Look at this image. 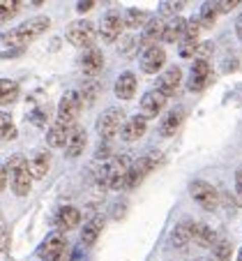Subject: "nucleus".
I'll list each match as a JSON object with an SVG mask.
<instances>
[{
	"label": "nucleus",
	"mask_w": 242,
	"mask_h": 261,
	"mask_svg": "<svg viewBox=\"0 0 242 261\" xmlns=\"http://www.w3.org/2000/svg\"><path fill=\"white\" fill-rule=\"evenodd\" d=\"M201 28H203L201 19H189V21H187V30H185V40L196 42L198 35H201Z\"/></svg>",
	"instance_id": "obj_35"
},
{
	"label": "nucleus",
	"mask_w": 242,
	"mask_h": 261,
	"mask_svg": "<svg viewBox=\"0 0 242 261\" xmlns=\"http://www.w3.org/2000/svg\"><path fill=\"white\" fill-rule=\"evenodd\" d=\"M150 21V14L145 10H136V7H132V10H127V14H125V28H145V23Z\"/></svg>",
	"instance_id": "obj_29"
},
{
	"label": "nucleus",
	"mask_w": 242,
	"mask_h": 261,
	"mask_svg": "<svg viewBox=\"0 0 242 261\" xmlns=\"http://www.w3.org/2000/svg\"><path fill=\"white\" fill-rule=\"evenodd\" d=\"M16 137H19V129H16L12 116L5 114V111H0V139H5V141H14Z\"/></svg>",
	"instance_id": "obj_31"
},
{
	"label": "nucleus",
	"mask_w": 242,
	"mask_h": 261,
	"mask_svg": "<svg viewBox=\"0 0 242 261\" xmlns=\"http://www.w3.org/2000/svg\"><path fill=\"white\" fill-rule=\"evenodd\" d=\"M185 120V109H171L166 114V118H162V123H159V134L162 137H175V132L180 129V125H183Z\"/></svg>",
	"instance_id": "obj_19"
},
{
	"label": "nucleus",
	"mask_w": 242,
	"mask_h": 261,
	"mask_svg": "<svg viewBox=\"0 0 242 261\" xmlns=\"http://www.w3.org/2000/svg\"><path fill=\"white\" fill-rule=\"evenodd\" d=\"M65 37H67L69 44H74L76 49H90L97 40V30H95V23L88 19H76L67 25L65 30Z\"/></svg>",
	"instance_id": "obj_3"
},
{
	"label": "nucleus",
	"mask_w": 242,
	"mask_h": 261,
	"mask_svg": "<svg viewBox=\"0 0 242 261\" xmlns=\"http://www.w3.org/2000/svg\"><path fill=\"white\" fill-rule=\"evenodd\" d=\"M157 164H159V153L141 155V158L132 164V169H129V173H127V190L138 188V185L143 182V178L148 176L150 171H155V169H157Z\"/></svg>",
	"instance_id": "obj_5"
},
{
	"label": "nucleus",
	"mask_w": 242,
	"mask_h": 261,
	"mask_svg": "<svg viewBox=\"0 0 242 261\" xmlns=\"http://www.w3.org/2000/svg\"><path fill=\"white\" fill-rule=\"evenodd\" d=\"M49 28H51V19H49V16H33V19L23 21L21 25L12 28L10 33L3 37V40H5V44H10V46L23 49V46H28L30 42H35L37 37H42V35H44Z\"/></svg>",
	"instance_id": "obj_1"
},
{
	"label": "nucleus",
	"mask_w": 242,
	"mask_h": 261,
	"mask_svg": "<svg viewBox=\"0 0 242 261\" xmlns=\"http://www.w3.org/2000/svg\"><path fill=\"white\" fill-rule=\"evenodd\" d=\"M7 178H10V171H7V167H5V164H0V192L5 190V185H7Z\"/></svg>",
	"instance_id": "obj_43"
},
{
	"label": "nucleus",
	"mask_w": 242,
	"mask_h": 261,
	"mask_svg": "<svg viewBox=\"0 0 242 261\" xmlns=\"http://www.w3.org/2000/svg\"><path fill=\"white\" fill-rule=\"evenodd\" d=\"M69 134H72V127L55 123L53 127L46 132V143H49V148H65L69 141Z\"/></svg>",
	"instance_id": "obj_24"
},
{
	"label": "nucleus",
	"mask_w": 242,
	"mask_h": 261,
	"mask_svg": "<svg viewBox=\"0 0 242 261\" xmlns=\"http://www.w3.org/2000/svg\"><path fill=\"white\" fill-rule=\"evenodd\" d=\"M242 0H219V7H222V12L226 14V12H231V10H235L237 5H240Z\"/></svg>",
	"instance_id": "obj_41"
},
{
	"label": "nucleus",
	"mask_w": 242,
	"mask_h": 261,
	"mask_svg": "<svg viewBox=\"0 0 242 261\" xmlns=\"http://www.w3.org/2000/svg\"><path fill=\"white\" fill-rule=\"evenodd\" d=\"M235 188H237V194L242 197V167H237L235 171Z\"/></svg>",
	"instance_id": "obj_44"
},
{
	"label": "nucleus",
	"mask_w": 242,
	"mask_h": 261,
	"mask_svg": "<svg viewBox=\"0 0 242 261\" xmlns=\"http://www.w3.org/2000/svg\"><path fill=\"white\" fill-rule=\"evenodd\" d=\"M164 30H166V23L162 21V16H159V19H150L148 23H145L143 33H141V40H138L141 51L150 49V46H155L159 40H164Z\"/></svg>",
	"instance_id": "obj_11"
},
{
	"label": "nucleus",
	"mask_w": 242,
	"mask_h": 261,
	"mask_svg": "<svg viewBox=\"0 0 242 261\" xmlns=\"http://www.w3.org/2000/svg\"><path fill=\"white\" fill-rule=\"evenodd\" d=\"M93 5H95V0H79V3H76V12H79V14L90 12L93 10Z\"/></svg>",
	"instance_id": "obj_42"
},
{
	"label": "nucleus",
	"mask_w": 242,
	"mask_h": 261,
	"mask_svg": "<svg viewBox=\"0 0 242 261\" xmlns=\"http://www.w3.org/2000/svg\"><path fill=\"white\" fill-rule=\"evenodd\" d=\"M219 14H222L219 0H205V3L201 5V16H198V19H201L203 28H213Z\"/></svg>",
	"instance_id": "obj_26"
},
{
	"label": "nucleus",
	"mask_w": 242,
	"mask_h": 261,
	"mask_svg": "<svg viewBox=\"0 0 242 261\" xmlns=\"http://www.w3.org/2000/svg\"><path fill=\"white\" fill-rule=\"evenodd\" d=\"M81 224V211L74 206H63L58 211V215H55V227H58V231H72V229H76Z\"/></svg>",
	"instance_id": "obj_16"
},
{
	"label": "nucleus",
	"mask_w": 242,
	"mask_h": 261,
	"mask_svg": "<svg viewBox=\"0 0 242 261\" xmlns=\"http://www.w3.org/2000/svg\"><path fill=\"white\" fill-rule=\"evenodd\" d=\"M81 109H83V102H81V95L76 93V90L65 93L63 99H60V104H58V118H55V123L74 127L76 120H79Z\"/></svg>",
	"instance_id": "obj_4"
},
{
	"label": "nucleus",
	"mask_w": 242,
	"mask_h": 261,
	"mask_svg": "<svg viewBox=\"0 0 242 261\" xmlns=\"http://www.w3.org/2000/svg\"><path fill=\"white\" fill-rule=\"evenodd\" d=\"M192 241L201 247H213L217 243V233L207 224H192Z\"/></svg>",
	"instance_id": "obj_25"
},
{
	"label": "nucleus",
	"mask_w": 242,
	"mask_h": 261,
	"mask_svg": "<svg viewBox=\"0 0 242 261\" xmlns=\"http://www.w3.org/2000/svg\"><path fill=\"white\" fill-rule=\"evenodd\" d=\"M30 120H33V125H37V127H44L46 120H49V111H46L44 107L35 109L33 114H30Z\"/></svg>",
	"instance_id": "obj_36"
},
{
	"label": "nucleus",
	"mask_w": 242,
	"mask_h": 261,
	"mask_svg": "<svg viewBox=\"0 0 242 261\" xmlns=\"http://www.w3.org/2000/svg\"><path fill=\"white\" fill-rule=\"evenodd\" d=\"M7 245H10V229H7V222L0 213V252H5Z\"/></svg>",
	"instance_id": "obj_37"
},
{
	"label": "nucleus",
	"mask_w": 242,
	"mask_h": 261,
	"mask_svg": "<svg viewBox=\"0 0 242 261\" xmlns=\"http://www.w3.org/2000/svg\"><path fill=\"white\" fill-rule=\"evenodd\" d=\"M44 261H67V252H63V254L53 256V259H44Z\"/></svg>",
	"instance_id": "obj_47"
},
{
	"label": "nucleus",
	"mask_w": 242,
	"mask_h": 261,
	"mask_svg": "<svg viewBox=\"0 0 242 261\" xmlns=\"http://www.w3.org/2000/svg\"><path fill=\"white\" fill-rule=\"evenodd\" d=\"M28 169H30L33 180H42V178L49 173V169H51V155L44 153V150H37V153L28 160Z\"/></svg>",
	"instance_id": "obj_20"
},
{
	"label": "nucleus",
	"mask_w": 242,
	"mask_h": 261,
	"mask_svg": "<svg viewBox=\"0 0 242 261\" xmlns=\"http://www.w3.org/2000/svg\"><path fill=\"white\" fill-rule=\"evenodd\" d=\"M102 229H104V217L102 215H95L88 224H83V231H81V245H83V247L95 245V241L99 238Z\"/></svg>",
	"instance_id": "obj_21"
},
{
	"label": "nucleus",
	"mask_w": 242,
	"mask_h": 261,
	"mask_svg": "<svg viewBox=\"0 0 242 261\" xmlns=\"http://www.w3.org/2000/svg\"><path fill=\"white\" fill-rule=\"evenodd\" d=\"M95 158H97V160H104V162H106V160L111 158V146H109V143L99 146L97 150H95Z\"/></svg>",
	"instance_id": "obj_40"
},
{
	"label": "nucleus",
	"mask_w": 242,
	"mask_h": 261,
	"mask_svg": "<svg viewBox=\"0 0 242 261\" xmlns=\"http://www.w3.org/2000/svg\"><path fill=\"white\" fill-rule=\"evenodd\" d=\"M123 125H125V114H123V109H118V107H111V109H106L102 116H99V120H97V132H99V137L102 139H113L115 134L123 129Z\"/></svg>",
	"instance_id": "obj_6"
},
{
	"label": "nucleus",
	"mask_w": 242,
	"mask_h": 261,
	"mask_svg": "<svg viewBox=\"0 0 242 261\" xmlns=\"http://www.w3.org/2000/svg\"><path fill=\"white\" fill-rule=\"evenodd\" d=\"M194 261H205V259H194Z\"/></svg>",
	"instance_id": "obj_49"
},
{
	"label": "nucleus",
	"mask_w": 242,
	"mask_h": 261,
	"mask_svg": "<svg viewBox=\"0 0 242 261\" xmlns=\"http://www.w3.org/2000/svg\"><path fill=\"white\" fill-rule=\"evenodd\" d=\"M210 81H213V67H210V63L196 58V63H194V67H192V74H189L187 88L192 90V93H201L203 88L210 86Z\"/></svg>",
	"instance_id": "obj_9"
},
{
	"label": "nucleus",
	"mask_w": 242,
	"mask_h": 261,
	"mask_svg": "<svg viewBox=\"0 0 242 261\" xmlns=\"http://www.w3.org/2000/svg\"><path fill=\"white\" fill-rule=\"evenodd\" d=\"M189 194L192 199L205 211H215L219 203V192L215 190V185H210L207 180H194L189 185Z\"/></svg>",
	"instance_id": "obj_7"
},
{
	"label": "nucleus",
	"mask_w": 242,
	"mask_h": 261,
	"mask_svg": "<svg viewBox=\"0 0 242 261\" xmlns=\"http://www.w3.org/2000/svg\"><path fill=\"white\" fill-rule=\"evenodd\" d=\"M185 30H187V21L183 16H173L166 23V30H164V42L175 44V42L185 40Z\"/></svg>",
	"instance_id": "obj_23"
},
{
	"label": "nucleus",
	"mask_w": 242,
	"mask_h": 261,
	"mask_svg": "<svg viewBox=\"0 0 242 261\" xmlns=\"http://www.w3.org/2000/svg\"><path fill=\"white\" fill-rule=\"evenodd\" d=\"M180 84H183V69L180 67H168L166 72L159 76L157 90H162L166 97H173V95H178Z\"/></svg>",
	"instance_id": "obj_14"
},
{
	"label": "nucleus",
	"mask_w": 242,
	"mask_h": 261,
	"mask_svg": "<svg viewBox=\"0 0 242 261\" xmlns=\"http://www.w3.org/2000/svg\"><path fill=\"white\" fill-rule=\"evenodd\" d=\"M235 33H237V37L242 40V16H237V21H235Z\"/></svg>",
	"instance_id": "obj_46"
},
{
	"label": "nucleus",
	"mask_w": 242,
	"mask_h": 261,
	"mask_svg": "<svg viewBox=\"0 0 242 261\" xmlns=\"http://www.w3.org/2000/svg\"><path fill=\"white\" fill-rule=\"evenodd\" d=\"M196 42H189V40H185L183 44H180V56L183 58H194L196 56Z\"/></svg>",
	"instance_id": "obj_38"
},
{
	"label": "nucleus",
	"mask_w": 242,
	"mask_h": 261,
	"mask_svg": "<svg viewBox=\"0 0 242 261\" xmlns=\"http://www.w3.org/2000/svg\"><path fill=\"white\" fill-rule=\"evenodd\" d=\"M164 63H166V51L157 44L141 54V69H143L145 74H157L159 69L164 67Z\"/></svg>",
	"instance_id": "obj_12"
},
{
	"label": "nucleus",
	"mask_w": 242,
	"mask_h": 261,
	"mask_svg": "<svg viewBox=\"0 0 242 261\" xmlns=\"http://www.w3.org/2000/svg\"><path fill=\"white\" fill-rule=\"evenodd\" d=\"M237 261H242V247H240V252H237Z\"/></svg>",
	"instance_id": "obj_48"
},
{
	"label": "nucleus",
	"mask_w": 242,
	"mask_h": 261,
	"mask_svg": "<svg viewBox=\"0 0 242 261\" xmlns=\"http://www.w3.org/2000/svg\"><path fill=\"white\" fill-rule=\"evenodd\" d=\"M136 93V76L132 72H123L115 81V97L118 99H132Z\"/></svg>",
	"instance_id": "obj_22"
},
{
	"label": "nucleus",
	"mask_w": 242,
	"mask_h": 261,
	"mask_svg": "<svg viewBox=\"0 0 242 261\" xmlns=\"http://www.w3.org/2000/svg\"><path fill=\"white\" fill-rule=\"evenodd\" d=\"M123 28H125V16H120V12H106L102 16V23H99V35H102L104 42H115L123 35Z\"/></svg>",
	"instance_id": "obj_8"
},
{
	"label": "nucleus",
	"mask_w": 242,
	"mask_h": 261,
	"mask_svg": "<svg viewBox=\"0 0 242 261\" xmlns=\"http://www.w3.org/2000/svg\"><path fill=\"white\" fill-rule=\"evenodd\" d=\"M7 171H10V182H12V192L16 197H28L30 188H33V176L28 169V160L23 155H12L7 162Z\"/></svg>",
	"instance_id": "obj_2"
},
{
	"label": "nucleus",
	"mask_w": 242,
	"mask_h": 261,
	"mask_svg": "<svg viewBox=\"0 0 242 261\" xmlns=\"http://www.w3.org/2000/svg\"><path fill=\"white\" fill-rule=\"evenodd\" d=\"M166 99L168 97L162 90H148V93L141 97V116H145V118H157L164 111V107H166Z\"/></svg>",
	"instance_id": "obj_10"
},
{
	"label": "nucleus",
	"mask_w": 242,
	"mask_h": 261,
	"mask_svg": "<svg viewBox=\"0 0 242 261\" xmlns=\"http://www.w3.org/2000/svg\"><path fill=\"white\" fill-rule=\"evenodd\" d=\"M187 0H162L159 5V14L162 16H178V12L185 7Z\"/></svg>",
	"instance_id": "obj_34"
},
{
	"label": "nucleus",
	"mask_w": 242,
	"mask_h": 261,
	"mask_svg": "<svg viewBox=\"0 0 242 261\" xmlns=\"http://www.w3.org/2000/svg\"><path fill=\"white\" fill-rule=\"evenodd\" d=\"M136 44V40L134 37H125V46H123V54H129L132 51V46Z\"/></svg>",
	"instance_id": "obj_45"
},
{
	"label": "nucleus",
	"mask_w": 242,
	"mask_h": 261,
	"mask_svg": "<svg viewBox=\"0 0 242 261\" xmlns=\"http://www.w3.org/2000/svg\"><path fill=\"white\" fill-rule=\"evenodd\" d=\"M81 102H83V107H93L95 99H97L99 95V84L97 81H88V84H83V90H81Z\"/></svg>",
	"instance_id": "obj_32"
},
{
	"label": "nucleus",
	"mask_w": 242,
	"mask_h": 261,
	"mask_svg": "<svg viewBox=\"0 0 242 261\" xmlns=\"http://www.w3.org/2000/svg\"><path fill=\"white\" fill-rule=\"evenodd\" d=\"M104 67V54L99 49H95V46H90V49H85L83 58H81V72L88 74V76H95V74H99Z\"/></svg>",
	"instance_id": "obj_18"
},
{
	"label": "nucleus",
	"mask_w": 242,
	"mask_h": 261,
	"mask_svg": "<svg viewBox=\"0 0 242 261\" xmlns=\"http://www.w3.org/2000/svg\"><path fill=\"white\" fill-rule=\"evenodd\" d=\"M215 51V46H213V42H203V44H198L196 46V58H201V60H207V56Z\"/></svg>",
	"instance_id": "obj_39"
},
{
	"label": "nucleus",
	"mask_w": 242,
	"mask_h": 261,
	"mask_svg": "<svg viewBox=\"0 0 242 261\" xmlns=\"http://www.w3.org/2000/svg\"><path fill=\"white\" fill-rule=\"evenodd\" d=\"M145 129H148V118H145V116H134V118L125 120L123 129H120V139L127 143L138 141V139L145 134Z\"/></svg>",
	"instance_id": "obj_13"
},
{
	"label": "nucleus",
	"mask_w": 242,
	"mask_h": 261,
	"mask_svg": "<svg viewBox=\"0 0 242 261\" xmlns=\"http://www.w3.org/2000/svg\"><path fill=\"white\" fill-rule=\"evenodd\" d=\"M189 241H192V224H189V222H180L178 227L171 231V243H173V247H178V250H185Z\"/></svg>",
	"instance_id": "obj_28"
},
{
	"label": "nucleus",
	"mask_w": 242,
	"mask_h": 261,
	"mask_svg": "<svg viewBox=\"0 0 242 261\" xmlns=\"http://www.w3.org/2000/svg\"><path fill=\"white\" fill-rule=\"evenodd\" d=\"M231 252H233L231 241H217L213 245V261H228Z\"/></svg>",
	"instance_id": "obj_33"
},
{
	"label": "nucleus",
	"mask_w": 242,
	"mask_h": 261,
	"mask_svg": "<svg viewBox=\"0 0 242 261\" xmlns=\"http://www.w3.org/2000/svg\"><path fill=\"white\" fill-rule=\"evenodd\" d=\"M85 143H88V134H85V129L79 127V125H74V127H72V134H69L67 146H65V155H67L69 160L79 158V155L83 153Z\"/></svg>",
	"instance_id": "obj_17"
},
{
	"label": "nucleus",
	"mask_w": 242,
	"mask_h": 261,
	"mask_svg": "<svg viewBox=\"0 0 242 261\" xmlns=\"http://www.w3.org/2000/svg\"><path fill=\"white\" fill-rule=\"evenodd\" d=\"M19 84L12 79H0V107H7V104L16 102L19 99Z\"/></svg>",
	"instance_id": "obj_27"
},
{
	"label": "nucleus",
	"mask_w": 242,
	"mask_h": 261,
	"mask_svg": "<svg viewBox=\"0 0 242 261\" xmlns=\"http://www.w3.org/2000/svg\"><path fill=\"white\" fill-rule=\"evenodd\" d=\"M63 252H67V238H65V231H53L44 238L40 254L44 256V259H53V256L63 254Z\"/></svg>",
	"instance_id": "obj_15"
},
{
	"label": "nucleus",
	"mask_w": 242,
	"mask_h": 261,
	"mask_svg": "<svg viewBox=\"0 0 242 261\" xmlns=\"http://www.w3.org/2000/svg\"><path fill=\"white\" fill-rule=\"evenodd\" d=\"M23 5H25L23 0H0V25L7 23L10 19H14Z\"/></svg>",
	"instance_id": "obj_30"
}]
</instances>
